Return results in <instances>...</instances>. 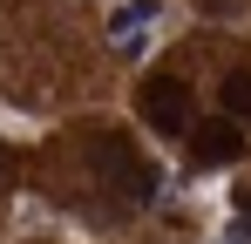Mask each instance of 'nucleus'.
Instances as JSON below:
<instances>
[{"instance_id":"1","label":"nucleus","mask_w":251,"mask_h":244,"mask_svg":"<svg viewBox=\"0 0 251 244\" xmlns=\"http://www.w3.org/2000/svg\"><path fill=\"white\" fill-rule=\"evenodd\" d=\"M88 156H95V176H102V183H109L116 197L143 203L150 190H156V170H150V163L136 156L129 143H116V136H95V149H88Z\"/></svg>"},{"instance_id":"5","label":"nucleus","mask_w":251,"mask_h":244,"mask_svg":"<svg viewBox=\"0 0 251 244\" xmlns=\"http://www.w3.org/2000/svg\"><path fill=\"white\" fill-rule=\"evenodd\" d=\"M224 109H231L238 122H251V68H238V75L224 81Z\"/></svg>"},{"instance_id":"4","label":"nucleus","mask_w":251,"mask_h":244,"mask_svg":"<svg viewBox=\"0 0 251 244\" xmlns=\"http://www.w3.org/2000/svg\"><path fill=\"white\" fill-rule=\"evenodd\" d=\"M197 136V163H231L238 156V122H210V129H190Z\"/></svg>"},{"instance_id":"3","label":"nucleus","mask_w":251,"mask_h":244,"mask_svg":"<svg viewBox=\"0 0 251 244\" xmlns=\"http://www.w3.org/2000/svg\"><path fill=\"white\" fill-rule=\"evenodd\" d=\"M156 27H163V0H123L109 14V48L116 54H143L156 41Z\"/></svg>"},{"instance_id":"6","label":"nucleus","mask_w":251,"mask_h":244,"mask_svg":"<svg viewBox=\"0 0 251 244\" xmlns=\"http://www.w3.org/2000/svg\"><path fill=\"white\" fill-rule=\"evenodd\" d=\"M217 244H251V217H231V224H224V238Z\"/></svg>"},{"instance_id":"2","label":"nucleus","mask_w":251,"mask_h":244,"mask_svg":"<svg viewBox=\"0 0 251 244\" xmlns=\"http://www.w3.org/2000/svg\"><path fill=\"white\" fill-rule=\"evenodd\" d=\"M143 122H150V129H163V136H190V129H197V109H190V88H183V81H150V88H143Z\"/></svg>"}]
</instances>
